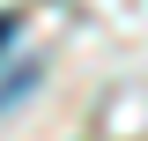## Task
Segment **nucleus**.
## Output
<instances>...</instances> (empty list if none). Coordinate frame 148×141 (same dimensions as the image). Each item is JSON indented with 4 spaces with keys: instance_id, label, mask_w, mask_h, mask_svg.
Segmentation results:
<instances>
[{
    "instance_id": "f257e3e1",
    "label": "nucleus",
    "mask_w": 148,
    "mask_h": 141,
    "mask_svg": "<svg viewBox=\"0 0 148 141\" xmlns=\"http://www.w3.org/2000/svg\"><path fill=\"white\" fill-rule=\"evenodd\" d=\"M8 37H15V15H0V45H8Z\"/></svg>"
}]
</instances>
